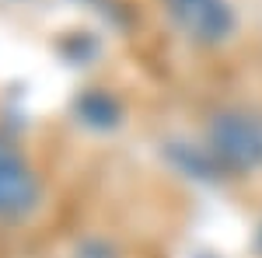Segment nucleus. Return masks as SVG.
<instances>
[{"label":"nucleus","instance_id":"nucleus-3","mask_svg":"<svg viewBox=\"0 0 262 258\" xmlns=\"http://www.w3.org/2000/svg\"><path fill=\"white\" fill-rule=\"evenodd\" d=\"M171 11L182 21V28L203 42H217L231 28V14L224 0H171Z\"/></svg>","mask_w":262,"mask_h":258},{"label":"nucleus","instance_id":"nucleus-2","mask_svg":"<svg viewBox=\"0 0 262 258\" xmlns=\"http://www.w3.org/2000/svg\"><path fill=\"white\" fill-rule=\"evenodd\" d=\"M35 202V178L21 154L0 139V217H18Z\"/></svg>","mask_w":262,"mask_h":258},{"label":"nucleus","instance_id":"nucleus-1","mask_svg":"<svg viewBox=\"0 0 262 258\" xmlns=\"http://www.w3.org/2000/svg\"><path fill=\"white\" fill-rule=\"evenodd\" d=\"M213 147L231 168H262V119L259 115H224L213 126Z\"/></svg>","mask_w":262,"mask_h":258}]
</instances>
